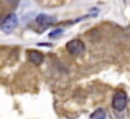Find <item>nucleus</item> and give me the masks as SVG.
Wrapping results in <instances>:
<instances>
[{
	"label": "nucleus",
	"mask_w": 130,
	"mask_h": 119,
	"mask_svg": "<svg viewBox=\"0 0 130 119\" xmlns=\"http://www.w3.org/2000/svg\"><path fill=\"white\" fill-rule=\"evenodd\" d=\"M112 108L115 111H124L127 108V94L124 91H119V93L114 94V98H112Z\"/></svg>",
	"instance_id": "obj_1"
},
{
	"label": "nucleus",
	"mask_w": 130,
	"mask_h": 119,
	"mask_svg": "<svg viewBox=\"0 0 130 119\" xmlns=\"http://www.w3.org/2000/svg\"><path fill=\"white\" fill-rule=\"evenodd\" d=\"M66 50L71 53V55H81V53H84L86 46H84V42H83V40L76 38V40H71V42L66 43Z\"/></svg>",
	"instance_id": "obj_2"
},
{
	"label": "nucleus",
	"mask_w": 130,
	"mask_h": 119,
	"mask_svg": "<svg viewBox=\"0 0 130 119\" xmlns=\"http://www.w3.org/2000/svg\"><path fill=\"white\" fill-rule=\"evenodd\" d=\"M17 23H18L17 15H15V13H8V15L3 18V22H2V32L10 33V32H12V30L17 27Z\"/></svg>",
	"instance_id": "obj_3"
},
{
	"label": "nucleus",
	"mask_w": 130,
	"mask_h": 119,
	"mask_svg": "<svg viewBox=\"0 0 130 119\" xmlns=\"http://www.w3.org/2000/svg\"><path fill=\"white\" fill-rule=\"evenodd\" d=\"M28 60L31 61L33 64H36V66H40V64L43 63V53L41 51H36V50H28Z\"/></svg>",
	"instance_id": "obj_4"
},
{
	"label": "nucleus",
	"mask_w": 130,
	"mask_h": 119,
	"mask_svg": "<svg viewBox=\"0 0 130 119\" xmlns=\"http://www.w3.org/2000/svg\"><path fill=\"white\" fill-rule=\"evenodd\" d=\"M56 22V18L54 17H50V15H44V13H41V15L36 17V23L41 27H48V25H53V23Z\"/></svg>",
	"instance_id": "obj_5"
},
{
	"label": "nucleus",
	"mask_w": 130,
	"mask_h": 119,
	"mask_svg": "<svg viewBox=\"0 0 130 119\" xmlns=\"http://www.w3.org/2000/svg\"><path fill=\"white\" fill-rule=\"evenodd\" d=\"M91 119H107V111L104 108H99L91 114Z\"/></svg>",
	"instance_id": "obj_6"
},
{
	"label": "nucleus",
	"mask_w": 130,
	"mask_h": 119,
	"mask_svg": "<svg viewBox=\"0 0 130 119\" xmlns=\"http://www.w3.org/2000/svg\"><path fill=\"white\" fill-rule=\"evenodd\" d=\"M59 35H61V30H54V32H51V33H50L51 38H56V36H59Z\"/></svg>",
	"instance_id": "obj_7"
}]
</instances>
